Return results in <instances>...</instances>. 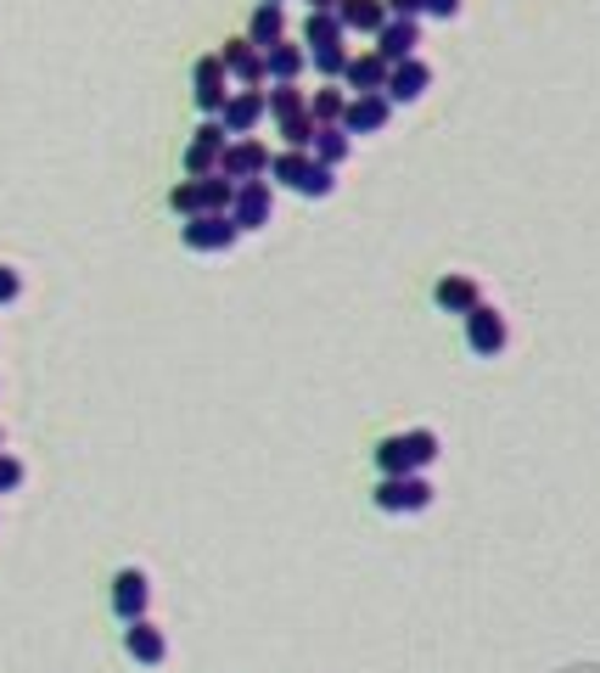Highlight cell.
<instances>
[{
	"instance_id": "6da1fadb",
	"label": "cell",
	"mask_w": 600,
	"mask_h": 673,
	"mask_svg": "<svg viewBox=\"0 0 600 673\" xmlns=\"http://www.w3.org/2000/svg\"><path fill=\"white\" fill-rule=\"evenodd\" d=\"M371 460H376V471H382V477H416L421 466H432V460H438V432H432V426L393 432V438H382V444L371 449Z\"/></svg>"
},
{
	"instance_id": "7a4b0ae2",
	"label": "cell",
	"mask_w": 600,
	"mask_h": 673,
	"mask_svg": "<svg viewBox=\"0 0 600 673\" xmlns=\"http://www.w3.org/2000/svg\"><path fill=\"white\" fill-rule=\"evenodd\" d=\"M371 500H376V511H387V516H416V511L432 505V483H427L421 471H416V477H376Z\"/></svg>"
},
{
	"instance_id": "3957f363",
	"label": "cell",
	"mask_w": 600,
	"mask_h": 673,
	"mask_svg": "<svg viewBox=\"0 0 600 673\" xmlns=\"http://www.w3.org/2000/svg\"><path fill=\"white\" fill-rule=\"evenodd\" d=\"M236 219L230 214H196V219H185L180 225V242L191 248V253H225V248H236Z\"/></svg>"
},
{
	"instance_id": "277c9868",
	"label": "cell",
	"mask_w": 600,
	"mask_h": 673,
	"mask_svg": "<svg viewBox=\"0 0 600 673\" xmlns=\"http://www.w3.org/2000/svg\"><path fill=\"white\" fill-rule=\"evenodd\" d=\"M270 147H264V140H253V135H241V140H230V147H225V158H219V174L225 180H264L270 174Z\"/></svg>"
},
{
	"instance_id": "5b68a950",
	"label": "cell",
	"mask_w": 600,
	"mask_h": 673,
	"mask_svg": "<svg viewBox=\"0 0 600 673\" xmlns=\"http://www.w3.org/2000/svg\"><path fill=\"white\" fill-rule=\"evenodd\" d=\"M466 349L477 354V360H494V354H506V315H499L494 304H477L466 320Z\"/></svg>"
},
{
	"instance_id": "8992f818",
	"label": "cell",
	"mask_w": 600,
	"mask_h": 673,
	"mask_svg": "<svg viewBox=\"0 0 600 673\" xmlns=\"http://www.w3.org/2000/svg\"><path fill=\"white\" fill-rule=\"evenodd\" d=\"M225 147H230L225 124H219V118H208L203 129L191 135V147H185V174H191V180H203V174H219V158H225Z\"/></svg>"
},
{
	"instance_id": "52a82bcc",
	"label": "cell",
	"mask_w": 600,
	"mask_h": 673,
	"mask_svg": "<svg viewBox=\"0 0 600 673\" xmlns=\"http://www.w3.org/2000/svg\"><path fill=\"white\" fill-rule=\"evenodd\" d=\"M270 214H275V191H270V180H241V185H236V203H230L236 230H264Z\"/></svg>"
},
{
	"instance_id": "ba28073f",
	"label": "cell",
	"mask_w": 600,
	"mask_h": 673,
	"mask_svg": "<svg viewBox=\"0 0 600 673\" xmlns=\"http://www.w3.org/2000/svg\"><path fill=\"white\" fill-rule=\"evenodd\" d=\"M191 95H196V107H203L208 118H219V107L230 102V73L219 57H196L191 68Z\"/></svg>"
},
{
	"instance_id": "9c48e42d",
	"label": "cell",
	"mask_w": 600,
	"mask_h": 673,
	"mask_svg": "<svg viewBox=\"0 0 600 673\" xmlns=\"http://www.w3.org/2000/svg\"><path fill=\"white\" fill-rule=\"evenodd\" d=\"M416 45H421V23H405V18H387L382 23V34H376V45L371 52L387 62V68H398V62H416Z\"/></svg>"
},
{
	"instance_id": "30bf717a",
	"label": "cell",
	"mask_w": 600,
	"mask_h": 673,
	"mask_svg": "<svg viewBox=\"0 0 600 673\" xmlns=\"http://www.w3.org/2000/svg\"><path fill=\"white\" fill-rule=\"evenodd\" d=\"M219 62H225V73H230L241 90H259V84H264V52H259L247 34H241V39H225Z\"/></svg>"
},
{
	"instance_id": "8fae6325",
	"label": "cell",
	"mask_w": 600,
	"mask_h": 673,
	"mask_svg": "<svg viewBox=\"0 0 600 673\" xmlns=\"http://www.w3.org/2000/svg\"><path fill=\"white\" fill-rule=\"evenodd\" d=\"M270 107H264V90H230V102L219 107V124H225V135H253L259 129V118H264Z\"/></svg>"
},
{
	"instance_id": "7c38bea8",
	"label": "cell",
	"mask_w": 600,
	"mask_h": 673,
	"mask_svg": "<svg viewBox=\"0 0 600 673\" xmlns=\"http://www.w3.org/2000/svg\"><path fill=\"white\" fill-rule=\"evenodd\" d=\"M146 601H152V579H146L140 567H124L118 579H113V612L124 623H140L146 617Z\"/></svg>"
},
{
	"instance_id": "4fadbf2b",
	"label": "cell",
	"mask_w": 600,
	"mask_h": 673,
	"mask_svg": "<svg viewBox=\"0 0 600 673\" xmlns=\"http://www.w3.org/2000/svg\"><path fill=\"white\" fill-rule=\"evenodd\" d=\"M387 118H393V102L376 90V95H348V113H342V129L348 135H376V129H387Z\"/></svg>"
},
{
	"instance_id": "5bb4252c",
	"label": "cell",
	"mask_w": 600,
	"mask_h": 673,
	"mask_svg": "<svg viewBox=\"0 0 600 673\" xmlns=\"http://www.w3.org/2000/svg\"><path fill=\"white\" fill-rule=\"evenodd\" d=\"M432 304H438L443 315H461V320H466V315L483 304V293H477V281H472V275H461V270H455V275H438Z\"/></svg>"
},
{
	"instance_id": "9a60e30c",
	"label": "cell",
	"mask_w": 600,
	"mask_h": 673,
	"mask_svg": "<svg viewBox=\"0 0 600 673\" xmlns=\"http://www.w3.org/2000/svg\"><path fill=\"white\" fill-rule=\"evenodd\" d=\"M427 90H432V68L416 57V62H398V68L387 73V90H382V95L398 107V102H421Z\"/></svg>"
},
{
	"instance_id": "2e32d148",
	"label": "cell",
	"mask_w": 600,
	"mask_h": 673,
	"mask_svg": "<svg viewBox=\"0 0 600 673\" xmlns=\"http://www.w3.org/2000/svg\"><path fill=\"white\" fill-rule=\"evenodd\" d=\"M387 62L376 57V52H360V57H348V68H342V90H354V95H376V90H387Z\"/></svg>"
},
{
	"instance_id": "e0dca14e",
	"label": "cell",
	"mask_w": 600,
	"mask_h": 673,
	"mask_svg": "<svg viewBox=\"0 0 600 673\" xmlns=\"http://www.w3.org/2000/svg\"><path fill=\"white\" fill-rule=\"evenodd\" d=\"M337 23H342V34H382L387 0H337Z\"/></svg>"
},
{
	"instance_id": "ac0fdd59",
	"label": "cell",
	"mask_w": 600,
	"mask_h": 673,
	"mask_svg": "<svg viewBox=\"0 0 600 673\" xmlns=\"http://www.w3.org/2000/svg\"><path fill=\"white\" fill-rule=\"evenodd\" d=\"M124 651L140 662V668H158L163 657H169V640H163V629H152V623H129V629H124Z\"/></svg>"
},
{
	"instance_id": "d6986e66",
	"label": "cell",
	"mask_w": 600,
	"mask_h": 673,
	"mask_svg": "<svg viewBox=\"0 0 600 673\" xmlns=\"http://www.w3.org/2000/svg\"><path fill=\"white\" fill-rule=\"evenodd\" d=\"M304 68H309V52H304V45H292V39H275L264 52V79H275V84H297Z\"/></svg>"
},
{
	"instance_id": "ffe728a7",
	"label": "cell",
	"mask_w": 600,
	"mask_h": 673,
	"mask_svg": "<svg viewBox=\"0 0 600 673\" xmlns=\"http://www.w3.org/2000/svg\"><path fill=\"white\" fill-rule=\"evenodd\" d=\"M247 39L259 45V52H270L275 39H286V12L275 7V0H259L253 18H247Z\"/></svg>"
},
{
	"instance_id": "44dd1931",
	"label": "cell",
	"mask_w": 600,
	"mask_h": 673,
	"mask_svg": "<svg viewBox=\"0 0 600 673\" xmlns=\"http://www.w3.org/2000/svg\"><path fill=\"white\" fill-rule=\"evenodd\" d=\"M348 152H354V135H348L342 124H320V129H315V140H309V158H315V163H326V169H337Z\"/></svg>"
},
{
	"instance_id": "7402d4cb",
	"label": "cell",
	"mask_w": 600,
	"mask_h": 673,
	"mask_svg": "<svg viewBox=\"0 0 600 673\" xmlns=\"http://www.w3.org/2000/svg\"><path fill=\"white\" fill-rule=\"evenodd\" d=\"M309 169H315V158H309V152H286V147H281V152L270 158V180H275V185H286V191H304Z\"/></svg>"
},
{
	"instance_id": "603a6c76",
	"label": "cell",
	"mask_w": 600,
	"mask_h": 673,
	"mask_svg": "<svg viewBox=\"0 0 600 673\" xmlns=\"http://www.w3.org/2000/svg\"><path fill=\"white\" fill-rule=\"evenodd\" d=\"M326 45H342V23H337V12H309L304 18V52H326Z\"/></svg>"
},
{
	"instance_id": "cb8c5ba5",
	"label": "cell",
	"mask_w": 600,
	"mask_h": 673,
	"mask_svg": "<svg viewBox=\"0 0 600 673\" xmlns=\"http://www.w3.org/2000/svg\"><path fill=\"white\" fill-rule=\"evenodd\" d=\"M196 197H203V214H230V203H236V180L203 174V180H196Z\"/></svg>"
},
{
	"instance_id": "d4e9b609",
	"label": "cell",
	"mask_w": 600,
	"mask_h": 673,
	"mask_svg": "<svg viewBox=\"0 0 600 673\" xmlns=\"http://www.w3.org/2000/svg\"><path fill=\"white\" fill-rule=\"evenodd\" d=\"M264 107H270V118L281 124V118H297V113H309V95L297 90V84H275V90H264Z\"/></svg>"
},
{
	"instance_id": "484cf974",
	"label": "cell",
	"mask_w": 600,
	"mask_h": 673,
	"mask_svg": "<svg viewBox=\"0 0 600 673\" xmlns=\"http://www.w3.org/2000/svg\"><path fill=\"white\" fill-rule=\"evenodd\" d=\"M342 113H348V90L326 84V90L309 95V118H315V124H342Z\"/></svg>"
},
{
	"instance_id": "4316f807",
	"label": "cell",
	"mask_w": 600,
	"mask_h": 673,
	"mask_svg": "<svg viewBox=\"0 0 600 673\" xmlns=\"http://www.w3.org/2000/svg\"><path fill=\"white\" fill-rule=\"evenodd\" d=\"M275 129H281V147H286V152H309V140H315L320 124H315L309 113H297V118H281Z\"/></svg>"
},
{
	"instance_id": "83f0119b",
	"label": "cell",
	"mask_w": 600,
	"mask_h": 673,
	"mask_svg": "<svg viewBox=\"0 0 600 673\" xmlns=\"http://www.w3.org/2000/svg\"><path fill=\"white\" fill-rule=\"evenodd\" d=\"M169 208H174L180 219H196V214H203V197H196V180H180V185L169 191Z\"/></svg>"
},
{
	"instance_id": "f1b7e54d",
	"label": "cell",
	"mask_w": 600,
	"mask_h": 673,
	"mask_svg": "<svg viewBox=\"0 0 600 673\" xmlns=\"http://www.w3.org/2000/svg\"><path fill=\"white\" fill-rule=\"evenodd\" d=\"M337 191V169H326V163H315L309 169V180H304V191H297V197H309V203H320V197H331Z\"/></svg>"
},
{
	"instance_id": "f546056e",
	"label": "cell",
	"mask_w": 600,
	"mask_h": 673,
	"mask_svg": "<svg viewBox=\"0 0 600 673\" xmlns=\"http://www.w3.org/2000/svg\"><path fill=\"white\" fill-rule=\"evenodd\" d=\"M387 18H405V23H421V18H427V0H387Z\"/></svg>"
},
{
	"instance_id": "4dcf8cb0",
	"label": "cell",
	"mask_w": 600,
	"mask_h": 673,
	"mask_svg": "<svg viewBox=\"0 0 600 673\" xmlns=\"http://www.w3.org/2000/svg\"><path fill=\"white\" fill-rule=\"evenodd\" d=\"M23 483V460H12V455H0V494H12Z\"/></svg>"
},
{
	"instance_id": "1f68e13d",
	"label": "cell",
	"mask_w": 600,
	"mask_h": 673,
	"mask_svg": "<svg viewBox=\"0 0 600 673\" xmlns=\"http://www.w3.org/2000/svg\"><path fill=\"white\" fill-rule=\"evenodd\" d=\"M23 293V281H18V270L12 264H0V304H12Z\"/></svg>"
},
{
	"instance_id": "d6a6232c",
	"label": "cell",
	"mask_w": 600,
	"mask_h": 673,
	"mask_svg": "<svg viewBox=\"0 0 600 673\" xmlns=\"http://www.w3.org/2000/svg\"><path fill=\"white\" fill-rule=\"evenodd\" d=\"M427 18H461V0H427Z\"/></svg>"
},
{
	"instance_id": "836d02e7",
	"label": "cell",
	"mask_w": 600,
	"mask_h": 673,
	"mask_svg": "<svg viewBox=\"0 0 600 673\" xmlns=\"http://www.w3.org/2000/svg\"><path fill=\"white\" fill-rule=\"evenodd\" d=\"M309 12H337V0H309Z\"/></svg>"
},
{
	"instance_id": "e575fe53",
	"label": "cell",
	"mask_w": 600,
	"mask_h": 673,
	"mask_svg": "<svg viewBox=\"0 0 600 673\" xmlns=\"http://www.w3.org/2000/svg\"><path fill=\"white\" fill-rule=\"evenodd\" d=\"M275 7H286V0H275Z\"/></svg>"
}]
</instances>
